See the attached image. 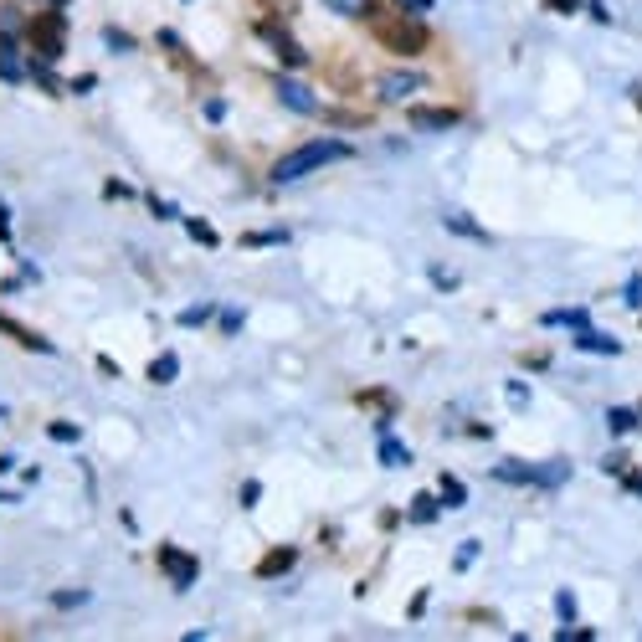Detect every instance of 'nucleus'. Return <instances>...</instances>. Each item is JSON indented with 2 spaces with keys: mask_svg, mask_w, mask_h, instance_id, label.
Returning a JSON list of instances; mask_svg holds the SVG:
<instances>
[{
  "mask_svg": "<svg viewBox=\"0 0 642 642\" xmlns=\"http://www.w3.org/2000/svg\"><path fill=\"white\" fill-rule=\"evenodd\" d=\"M350 154L354 149L345 145V139H313V145H298V149H288V154L272 160V186H293V180H304V175L334 165V160H350Z\"/></svg>",
  "mask_w": 642,
  "mask_h": 642,
  "instance_id": "obj_1",
  "label": "nucleus"
},
{
  "mask_svg": "<svg viewBox=\"0 0 642 642\" xmlns=\"http://www.w3.org/2000/svg\"><path fill=\"white\" fill-rule=\"evenodd\" d=\"M365 21L375 26V42L391 46L396 57H421V52L432 46V31H427L421 21H401V16L386 21V16H375V5H365Z\"/></svg>",
  "mask_w": 642,
  "mask_h": 642,
  "instance_id": "obj_2",
  "label": "nucleus"
},
{
  "mask_svg": "<svg viewBox=\"0 0 642 642\" xmlns=\"http://www.w3.org/2000/svg\"><path fill=\"white\" fill-rule=\"evenodd\" d=\"M26 46L37 52V63H57L67 52V16L52 5V11H37V16H26Z\"/></svg>",
  "mask_w": 642,
  "mask_h": 642,
  "instance_id": "obj_3",
  "label": "nucleus"
},
{
  "mask_svg": "<svg viewBox=\"0 0 642 642\" xmlns=\"http://www.w3.org/2000/svg\"><path fill=\"white\" fill-rule=\"evenodd\" d=\"M154 560H160L165 580H170V586H180V591H186L190 580H196V571H201V565H196V555L175 550V545H160V550H154Z\"/></svg>",
  "mask_w": 642,
  "mask_h": 642,
  "instance_id": "obj_4",
  "label": "nucleus"
},
{
  "mask_svg": "<svg viewBox=\"0 0 642 642\" xmlns=\"http://www.w3.org/2000/svg\"><path fill=\"white\" fill-rule=\"evenodd\" d=\"M257 31L268 37V46H272V52H278V57H283V63H288V67H304V63H309V52H304V46L293 42V37H288V31H283V26H278V21H263V26H257Z\"/></svg>",
  "mask_w": 642,
  "mask_h": 642,
  "instance_id": "obj_5",
  "label": "nucleus"
},
{
  "mask_svg": "<svg viewBox=\"0 0 642 642\" xmlns=\"http://www.w3.org/2000/svg\"><path fill=\"white\" fill-rule=\"evenodd\" d=\"M272 93H278L288 108H298V113H313V108H319V98H313L304 83H293V78H272Z\"/></svg>",
  "mask_w": 642,
  "mask_h": 642,
  "instance_id": "obj_6",
  "label": "nucleus"
},
{
  "mask_svg": "<svg viewBox=\"0 0 642 642\" xmlns=\"http://www.w3.org/2000/svg\"><path fill=\"white\" fill-rule=\"evenodd\" d=\"M457 113L453 108H412V129H421V134H432V129H453Z\"/></svg>",
  "mask_w": 642,
  "mask_h": 642,
  "instance_id": "obj_7",
  "label": "nucleus"
},
{
  "mask_svg": "<svg viewBox=\"0 0 642 642\" xmlns=\"http://www.w3.org/2000/svg\"><path fill=\"white\" fill-rule=\"evenodd\" d=\"M0 329L11 334V339H16V345H26V350H37V354H52V345H46L42 334L21 329V324H16V319H5V313H0Z\"/></svg>",
  "mask_w": 642,
  "mask_h": 642,
  "instance_id": "obj_8",
  "label": "nucleus"
},
{
  "mask_svg": "<svg viewBox=\"0 0 642 642\" xmlns=\"http://www.w3.org/2000/svg\"><path fill=\"white\" fill-rule=\"evenodd\" d=\"M421 88V78H412V72H391V78H380V98H406V93H416Z\"/></svg>",
  "mask_w": 642,
  "mask_h": 642,
  "instance_id": "obj_9",
  "label": "nucleus"
},
{
  "mask_svg": "<svg viewBox=\"0 0 642 642\" xmlns=\"http://www.w3.org/2000/svg\"><path fill=\"white\" fill-rule=\"evenodd\" d=\"M26 72H31V67L16 63V42H0V78H5V83H21Z\"/></svg>",
  "mask_w": 642,
  "mask_h": 642,
  "instance_id": "obj_10",
  "label": "nucleus"
},
{
  "mask_svg": "<svg viewBox=\"0 0 642 642\" xmlns=\"http://www.w3.org/2000/svg\"><path fill=\"white\" fill-rule=\"evenodd\" d=\"M288 565H293V550H272V555H263V560H257V576H263V580H272V576H283Z\"/></svg>",
  "mask_w": 642,
  "mask_h": 642,
  "instance_id": "obj_11",
  "label": "nucleus"
},
{
  "mask_svg": "<svg viewBox=\"0 0 642 642\" xmlns=\"http://www.w3.org/2000/svg\"><path fill=\"white\" fill-rule=\"evenodd\" d=\"M175 371H180V360H175V354H160V360L149 365V380H154V386H170V380H175Z\"/></svg>",
  "mask_w": 642,
  "mask_h": 642,
  "instance_id": "obj_12",
  "label": "nucleus"
},
{
  "mask_svg": "<svg viewBox=\"0 0 642 642\" xmlns=\"http://www.w3.org/2000/svg\"><path fill=\"white\" fill-rule=\"evenodd\" d=\"M16 31H26V21H21V16H16V5H5V16H0V37L11 42Z\"/></svg>",
  "mask_w": 642,
  "mask_h": 642,
  "instance_id": "obj_13",
  "label": "nucleus"
},
{
  "mask_svg": "<svg viewBox=\"0 0 642 642\" xmlns=\"http://www.w3.org/2000/svg\"><path fill=\"white\" fill-rule=\"evenodd\" d=\"M324 5L339 11V16H365V5H371V0H324Z\"/></svg>",
  "mask_w": 642,
  "mask_h": 642,
  "instance_id": "obj_14",
  "label": "nucleus"
},
{
  "mask_svg": "<svg viewBox=\"0 0 642 642\" xmlns=\"http://www.w3.org/2000/svg\"><path fill=\"white\" fill-rule=\"evenodd\" d=\"M580 350H606V354H612V350H617V345H612V339H601V334H591V329H586V334H580Z\"/></svg>",
  "mask_w": 642,
  "mask_h": 642,
  "instance_id": "obj_15",
  "label": "nucleus"
},
{
  "mask_svg": "<svg viewBox=\"0 0 642 642\" xmlns=\"http://www.w3.org/2000/svg\"><path fill=\"white\" fill-rule=\"evenodd\" d=\"M190 237H196V242H206V247L216 242V231H211V227H201V221H190Z\"/></svg>",
  "mask_w": 642,
  "mask_h": 642,
  "instance_id": "obj_16",
  "label": "nucleus"
},
{
  "mask_svg": "<svg viewBox=\"0 0 642 642\" xmlns=\"http://www.w3.org/2000/svg\"><path fill=\"white\" fill-rule=\"evenodd\" d=\"M612 427H617V432H632V412H612Z\"/></svg>",
  "mask_w": 642,
  "mask_h": 642,
  "instance_id": "obj_17",
  "label": "nucleus"
},
{
  "mask_svg": "<svg viewBox=\"0 0 642 642\" xmlns=\"http://www.w3.org/2000/svg\"><path fill=\"white\" fill-rule=\"evenodd\" d=\"M550 11H560V16H565V11H576V0H550Z\"/></svg>",
  "mask_w": 642,
  "mask_h": 642,
  "instance_id": "obj_18",
  "label": "nucleus"
},
{
  "mask_svg": "<svg viewBox=\"0 0 642 642\" xmlns=\"http://www.w3.org/2000/svg\"><path fill=\"white\" fill-rule=\"evenodd\" d=\"M406 5H412V11H427V5H432V0H406Z\"/></svg>",
  "mask_w": 642,
  "mask_h": 642,
  "instance_id": "obj_19",
  "label": "nucleus"
},
{
  "mask_svg": "<svg viewBox=\"0 0 642 642\" xmlns=\"http://www.w3.org/2000/svg\"><path fill=\"white\" fill-rule=\"evenodd\" d=\"M638 108H642V88H638Z\"/></svg>",
  "mask_w": 642,
  "mask_h": 642,
  "instance_id": "obj_20",
  "label": "nucleus"
}]
</instances>
